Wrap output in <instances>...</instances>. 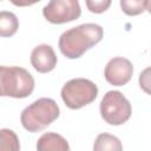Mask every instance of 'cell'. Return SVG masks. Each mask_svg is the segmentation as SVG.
Listing matches in <instances>:
<instances>
[{
	"mask_svg": "<svg viewBox=\"0 0 151 151\" xmlns=\"http://www.w3.org/2000/svg\"><path fill=\"white\" fill-rule=\"evenodd\" d=\"M104 35L101 26L97 24H83L65 31L59 38V50L68 59L80 58L88 48L97 45Z\"/></svg>",
	"mask_w": 151,
	"mask_h": 151,
	"instance_id": "obj_1",
	"label": "cell"
},
{
	"mask_svg": "<svg viewBox=\"0 0 151 151\" xmlns=\"http://www.w3.org/2000/svg\"><path fill=\"white\" fill-rule=\"evenodd\" d=\"M111 1L112 0H85L88 11L97 14L109 9V7L111 6Z\"/></svg>",
	"mask_w": 151,
	"mask_h": 151,
	"instance_id": "obj_14",
	"label": "cell"
},
{
	"mask_svg": "<svg viewBox=\"0 0 151 151\" xmlns=\"http://www.w3.org/2000/svg\"><path fill=\"white\" fill-rule=\"evenodd\" d=\"M34 90V78L19 66L0 67V93L2 97L26 98Z\"/></svg>",
	"mask_w": 151,
	"mask_h": 151,
	"instance_id": "obj_3",
	"label": "cell"
},
{
	"mask_svg": "<svg viewBox=\"0 0 151 151\" xmlns=\"http://www.w3.org/2000/svg\"><path fill=\"white\" fill-rule=\"evenodd\" d=\"M38 151H68L70 145L67 140L54 132L44 133L37 142Z\"/></svg>",
	"mask_w": 151,
	"mask_h": 151,
	"instance_id": "obj_9",
	"label": "cell"
},
{
	"mask_svg": "<svg viewBox=\"0 0 151 151\" xmlns=\"http://www.w3.org/2000/svg\"><path fill=\"white\" fill-rule=\"evenodd\" d=\"M81 14L78 0H50L42 8L44 18L51 24H66L77 20Z\"/></svg>",
	"mask_w": 151,
	"mask_h": 151,
	"instance_id": "obj_6",
	"label": "cell"
},
{
	"mask_svg": "<svg viewBox=\"0 0 151 151\" xmlns=\"http://www.w3.org/2000/svg\"><path fill=\"white\" fill-rule=\"evenodd\" d=\"M133 74L132 63L123 57L112 58L105 66L104 77L113 86H123L130 81Z\"/></svg>",
	"mask_w": 151,
	"mask_h": 151,
	"instance_id": "obj_7",
	"label": "cell"
},
{
	"mask_svg": "<svg viewBox=\"0 0 151 151\" xmlns=\"http://www.w3.org/2000/svg\"><path fill=\"white\" fill-rule=\"evenodd\" d=\"M93 150L103 151V150H111V151H120L123 150V145L120 140L110 133H100L98 134L94 144Z\"/></svg>",
	"mask_w": 151,
	"mask_h": 151,
	"instance_id": "obj_11",
	"label": "cell"
},
{
	"mask_svg": "<svg viewBox=\"0 0 151 151\" xmlns=\"http://www.w3.org/2000/svg\"><path fill=\"white\" fill-rule=\"evenodd\" d=\"M140 88L146 93L151 96V66L143 70L138 78Z\"/></svg>",
	"mask_w": 151,
	"mask_h": 151,
	"instance_id": "obj_15",
	"label": "cell"
},
{
	"mask_svg": "<svg viewBox=\"0 0 151 151\" xmlns=\"http://www.w3.org/2000/svg\"><path fill=\"white\" fill-rule=\"evenodd\" d=\"M100 116L110 125L126 123L132 113L130 101L119 91H109L100 101Z\"/></svg>",
	"mask_w": 151,
	"mask_h": 151,
	"instance_id": "obj_5",
	"label": "cell"
},
{
	"mask_svg": "<svg viewBox=\"0 0 151 151\" xmlns=\"http://www.w3.org/2000/svg\"><path fill=\"white\" fill-rule=\"evenodd\" d=\"M14 6H18V7H26V6H31V5H34L37 2H39L40 0H9Z\"/></svg>",
	"mask_w": 151,
	"mask_h": 151,
	"instance_id": "obj_16",
	"label": "cell"
},
{
	"mask_svg": "<svg viewBox=\"0 0 151 151\" xmlns=\"http://www.w3.org/2000/svg\"><path fill=\"white\" fill-rule=\"evenodd\" d=\"M145 9L151 14V0H146V6H145Z\"/></svg>",
	"mask_w": 151,
	"mask_h": 151,
	"instance_id": "obj_17",
	"label": "cell"
},
{
	"mask_svg": "<svg viewBox=\"0 0 151 151\" xmlns=\"http://www.w3.org/2000/svg\"><path fill=\"white\" fill-rule=\"evenodd\" d=\"M57 55L54 50L47 45L42 44L33 48L31 53V64L34 70L39 73H47L51 72L57 65Z\"/></svg>",
	"mask_w": 151,
	"mask_h": 151,
	"instance_id": "obj_8",
	"label": "cell"
},
{
	"mask_svg": "<svg viewBox=\"0 0 151 151\" xmlns=\"http://www.w3.org/2000/svg\"><path fill=\"white\" fill-rule=\"evenodd\" d=\"M61 99L68 109L78 110L91 104L98 96L97 85L85 78L68 80L61 88Z\"/></svg>",
	"mask_w": 151,
	"mask_h": 151,
	"instance_id": "obj_4",
	"label": "cell"
},
{
	"mask_svg": "<svg viewBox=\"0 0 151 151\" xmlns=\"http://www.w3.org/2000/svg\"><path fill=\"white\" fill-rule=\"evenodd\" d=\"M19 28V20L12 12L2 11L0 13V35L12 37Z\"/></svg>",
	"mask_w": 151,
	"mask_h": 151,
	"instance_id": "obj_10",
	"label": "cell"
},
{
	"mask_svg": "<svg viewBox=\"0 0 151 151\" xmlns=\"http://www.w3.org/2000/svg\"><path fill=\"white\" fill-rule=\"evenodd\" d=\"M59 114V106L53 99L40 98L24 109L20 122L28 132H39L54 122Z\"/></svg>",
	"mask_w": 151,
	"mask_h": 151,
	"instance_id": "obj_2",
	"label": "cell"
},
{
	"mask_svg": "<svg viewBox=\"0 0 151 151\" xmlns=\"http://www.w3.org/2000/svg\"><path fill=\"white\" fill-rule=\"evenodd\" d=\"M146 0H120L122 11L130 17L138 15L145 11Z\"/></svg>",
	"mask_w": 151,
	"mask_h": 151,
	"instance_id": "obj_13",
	"label": "cell"
},
{
	"mask_svg": "<svg viewBox=\"0 0 151 151\" xmlns=\"http://www.w3.org/2000/svg\"><path fill=\"white\" fill-rule=\"evenodd\" d=\"M0 150L2 151H19L20 144H19V138L14 133V131L9 129H1L0 131Z\"/></svg>",
	"mask_w": 151,
	"mask_h": 151,
	"instance_id": "obj_12",
	"label": "cell"
}]
</instances>
